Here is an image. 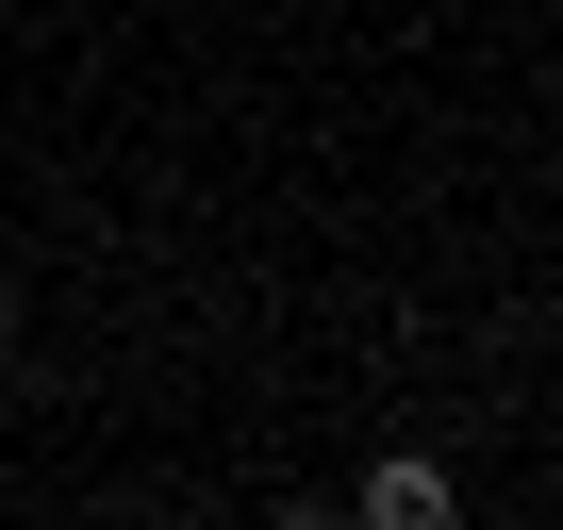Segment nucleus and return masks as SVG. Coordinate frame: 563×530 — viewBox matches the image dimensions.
Returning <instances> with one entry per match:
<instances>
[{"label":"nucleus","instance_id":"nucleus-2","mask_svg":"<svg viewBox=\"0 0 563 530\" xmlns=\"http://www.w3.org/2000/svg\"><path fill=\"white\" fill-rule=\"evenodd\" d=\"M0 316H18V299H0Z\"/></svg>","mask_w":563,"mask_h":530},{"label":"nucleus","instance_id":"nucleus-1","mask_svg":"<svg viewBox=\"0 0 563 530\" xmlns=\"http://www.w3.org/2000/svg\"><path fill=\"white\" fill-rule=\"evenodd\" d=\"M349 514H365V530H448L464 497H448V464H365V481H349Z\"/></svg>","mask_w":563,"mask_h":530}]
</instances>
